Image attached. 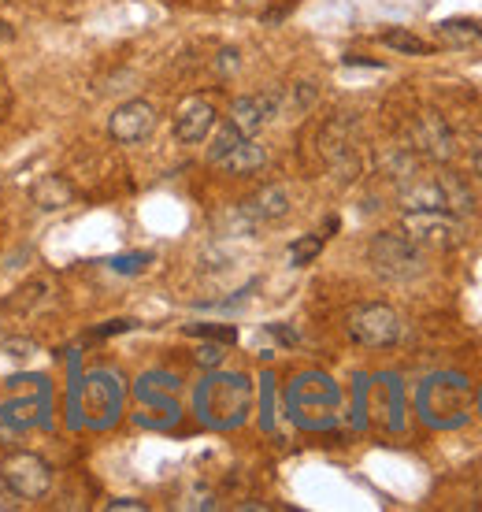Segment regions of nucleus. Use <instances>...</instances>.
<instances>
[{
    "mask_svg": "<svg viewBox=\"0 0 482 512\" xmlns=\"http://www.w3.org/2000/svg\"><path fill=\"white\" fill-rule=\"evenodd\" d=\"M123 379L115 372H89L71 379V405H67V423L71 427H112L123 412Z\"/></svg>",
    "mask_w": 482,
    "mask_h": 512,
    "instance_id": "f257e3e1",
    "label": "nucleus"
},
{
    "mask_svg": "<svg viewBox=\"0 0 482 512\" xmlns=\"http://www.w3.org/2000/svg\"><path fill=\"white\" fill-rule=\"evenodd\" d=\"M193 405H197V416L208 427H216V431L238 427L249 416V409H253V383L238 372H212L197 386Z\"/></svg>",
    "mask_w": 482,
    "mask_h": 512,
    "instance_id": "f03ea898",
    "label": "nucleus"
},
{
    "mask_svg": "<svg viewBox=\"0 0 482 512\" xmlns=\"http://www.w3.org/2000/svg\"><path fill=\"white\" fill-rule=\"evenodd\" d=\"M368 264L379 271L382 279L412 282L427 271V256H423V249H419L412 238H405V234L382 231V234H375L368 245Z\"/></svg>",
    "mask_w": 482,
    "mask_h": 512,
    "instance_id": "7ed1b4c3",
    "label": "nucleus"
},
{
    "mask_svg": "<svg viewBox=\"0 0 482 512\" xmlns=\"http://www.w3.org/2000/svg\"><path fill=\"white\" fill-rule=\"evenodd\" d=\"M401 234L412 238L419 249H438V253L464 245V223L445 208H405Z\"/></svg>",
    "mask_w": 482,
    "mask_h": 512,
    "instance_id": "20e7f679",
    "label": "nucleus"
},
{
    "mask_svg": "<svg viewBox=\"0 0 482 512\" xmlns=\"http://www.w3.org/2000/svg\"><path fill=\"white\" fill-rule=\"evenodd\" d=\"M338 401H342L338 386L319 372L301 375V379H293V386H290V412H293V420L305 423V427H330Z\"/></svg>",
    "mask_w": 482,
    "mask_h": 512,
    "instance_id": "39448f33",
    "label": "nucleus"
},
{
    "mask_svg": "<svg viewBox=\"0 0 482 512\" xmlns=\"http://www.w3.org/2000/svg\"><path fill=\"white\" fill-rule=\"evenodd\" d=\"M419 416L434 427H453V423L464 420V409H468V383L460 375H434L419 386Z\"/></svg>",
    "mask_w": 482,
    "mask_h": 512,
    "instance_id": "423d86ee",
    "label": "nucleus"
},
{
    "mask_svg": "<svg viewBox=\"0 0 482 512\" xmlns=\"http://www.w3.org/2000/svg\"><path fill=\"white\" fill-rule=\"evenodd\" d=\"M345 331H349L356 346L390 349L405 338V320L390 305H356L345 316Z\"/></svg>",
    "mask_w": 482,
    "mask_h": 512,
    "instance_id": "0eeeda50",
    "label": "nucleus"
},
{
    "mask_svg": "<svg viewBox=\"0 0 482 512\" xmlns=\"http://www.w3.org/2000/svg\"><path fill=\"white\" fill-rule=\"evenodd\" d=\"M0 475L15 498L23 501H41L52 490V468L49 461H41L38 453H12L0 464Z\"/></svg>",
    "mask_w": 482,
    "mask_h": 512,
    "instance_id": "6e6552de",
    "label": "nucleus"
},
{
    "mask_svg": "<svg viewBox=\"0 0 482 512\" xmlns=\"http://www.w3.org/2000/svg\"><path fill=\"white\" fill-rule=\"evenodd\" d=\"M408 141H412V153L431 160V164H449L457 156V138L438 112H419L412 130H408Z\"/></svg>",
    "mask_w": 482,
    "mask_h": 512,
    "instance_id": "1a4fd4ad",
    "label": "nucleus"
},
{
    "mask_svg": "<svg viewBox=\"0 0 482 512\" xmlns=\"http://www.w3.org/2000/svg\"><path fill=\"white\" fill-rule=\"evenodd\" d=\"M319 153L330 164V171L342 182L356 179L360 171V160H356V145H353V119H330L327 127L319 130Z\"/></svg>",
    "mask_w": 482,
    "mask_h": 512,
    "instance_id": "9d476101",
    "label": "nucleus"
},
{
    "mask_svg": "<svg viewBox=\"0 0 482 512\" xmlns=\"http://www.w3.org/2000/svg\"><path fill=\"white\" fill-rule=\"evenodd\" d=\"M52 420V390L49 379L38 383V390L30 397H15L0 405V423L12 427V431H34V427H49Z\"/></svg>",
    "mask_w": 482,
    "mask_h": 512,
    "instance_id": "9b49d317",
    "label": "nucleus"
},
{
    "mask_svg": "<svg viewBox=\"0 0 482 512\" xmlns=\"http://www.w3.org/2000/svg\"><path fill=\"white\" fill-rule=\"evenodd\" d=\"M156 130V108L149 101H127L108 116V134L119 145H141Z\"/></svg>",
    "mask_w": 482,
    "mask_h": 512,
    "instance_id": "f8f14e48",
    "label": "nucleus"
},
{
    "mask_svg": "<svg viewBox=\"0 0 482 512\" xmlns=\"http://www.w3.org/2000/svg\"><path fill=\"white\" fill-rule=\"evenodd\" d=\"M282 112V93L279 90H267V93H249V97H238V101L230 104V123L245 134V138H253L256 130H264L271 119Z\"/></svg>",
    "mask_w": 482,
    "mask_h": 512,
    "instance_id": "ddd939ff",
    "label": "nucleus"
},
{
    "mask_svg": "<svg viewBox=\"0 0 482 512\" xmlns=\"http://www.w3.org/2000/svg\"><path fill=\"white\" fill-rule=\"evenodd\" d=\"M212 130H216V108H212V101H204V97L182 101V108L175 112V138L182 145H201Z\"/></svg>",
    "mask_w": 482,
    "mask_h": 512,
    "instance_id": "4468645a",
    "label": "nucleus"
},
{
    "mask_svg": "<svg viewBox=\"0 0 482 512\" xmlns=\"http://www.w3.org/2000/svg\"><path fill=\"white\" fill-rule=\"evenodd\" d=\"M241 212H245V219L253 227L256 223H275V219H282L290 212V193H286V186H264L249 201H241Z\"/></svg>",
    "mask_w": 482,
    "mask_h": 512,
    "instance_id": "2eb2a0df",
    "label": "nucleus"
},
{
    "mask_svg": "<svg viewBox=\"0 0 482 512\" xmlns=\"http://www.w3.org/2000/svg\"><path fill=\"white\" fill-rule=\"evenodd\" d=\"M178 375L171 372H149L141 375L138 386H134V397L145 401V405H153V409H178L175 405V394H178Z\"/></svg>",
    "mask_w": 482,
    "mask_h": 512,
    "instance_id": "dca6fc26",
    "label": "nucleus"
},
{
    "mask_svg": "<svg viewBox=\"0 0 482 512\" xmlns=\"http://www.w3.org/2000/svg\"><path fill=\"white\" fill-rule=\"evenodd\" d=\"M30 197H34V205H38L41 212H60V208H67L75 201V186H71L64 175H45L41 182H34Z\"/></svg>",
    "mask_w": 482,
    "mask_h": 512,
    "instance_id": "f3484780",
    "label": "nucleus"
},
{
    "mask_svg": "<svg viewBox=\"0 0 482 512\" xmlns=\"http://www.w3.org/2000/svg\"><path fill=\"white\" fill-rule=\"evenodd\" d=\"M264 164H267V149L256 138H245L219 167H223L227 175H238V179H241V175H256Z\"/></svg>",
    "mask_w": 482,
    "mask_h": 512,
    "instance_id": "a211bd4d",
    "label": "nucleus"
},
{
    "mask_svg": "<svg viewBox=\"0 0 482 512\" xmlns=\"http://www.w3.org/2000/svg\"><path fill=\"white\" fill-rule=\"evenodd\" d=\"M442 182V193H445V212H453V216H468L471 208H475V197H471V186L460 179L457 171H445L438 175Z\"/></svg>",
    "mask_w": 482,
    "mask_h": 512,
    "instance_id": "6ab92c4d",
    "label": "nucleus"
},
{
    "mask_svg": "<svg viewBox=\"0 0 482 512\" xmlns=\"http://www.w3.org/2000/svg\"><path fill=\"white\" fill-rule=\"evenodd\" d=\"M241 141H245V134H241L238 127H234V123H223V127H216L212 130V145H208V160H212V164H223V160H227L230 153H234V149H238Z\"/></svg>",
    "mask_w": 482,
    "mask_h": 512,
    "instance_id": "aec40b11",
    "label": "nucleus"
},
{
    "mask_svg": "<svg viewBox=\"0 0 482 512\" xmlns=\"http://www.w3.org/2000/svg\"><path fill=\"white\" fill-rule=\"evenodd\" d=\"M382 45L394 52H405V56H427V52H431V41L416 38V34H408V30H386V34H382Z\"/></svg>",
    "mask_w": 482,
    "mask_h": 512,
    "instance_id": "412c9836",
    "label": "nucleus"
},
{
    "mask_svg": "<svg viewBox=\"0 0 482 512\" xmlns=\"http://www.w3.org/2000/svg\"><path fill=\"white\" fill-rule=\"evenodd\" d=\"M319 253H323V238H319V234H305V238L290 242V249H286V260H290L293 268H305V264H312Z\"/></svg>",
    "mask_w": 482,
    "mask_h": 512,
    "instance_id": "4be33fe9",
    "label": "nucleus"
},
{
    "mask_svg": "<svg viewBox=\"0 0 482 512\" xmlns=\"http://www.w3.org/2000/svg\"><path fill=\"white\" fill-rule=\"evenodd\" d=\"M186 334H197V338H204V342H223V346L238 342V331H234L230 323H190Z\"/></svg>",
    "mask_w": 482,
    "mask_h": 512,
    "instance_id": "5701e85b",
    "label": "nucleus"
},
{
    "mask_svg": "<svg viewBox=\"0 0 482 512\" xmlns=\"http://www.w3.org/2000/svg\"><path fill=\"white\" fill-rule=\"evenodd\" d=\"M316 104V82H293L290 97H282V108H293V112H308Z\"/></svg>",
    "mask_w": 482,
    "mask_h": 512,
    "instance_id": "b1692460",
    "label": "nucleus"
},
{
    "mask_svg": "<svg viewBox=\"0 0 482 512\" xmlns=\"http://www.w3.org/2000/svg\"><path fill=\"white\" fill-rule=\"evenodd\" d=\"M438 34H445V38H453V41H468V38H479L482 23H468V19H445V23H438Z\"/></svg>",
    "mask_w": 482,
    "mask_h": 512,
    "instance_id": "393cba45",
    "label": "nucleus"
},
{
    "mask_svg": "<svg viewBox=\"0 0 482 512\" xmlns=\"http://www.w3.org/2000/svg\"><path fill=\"white\" fill-rule=\"evenodd\" d=\"M149 260H153L149 253H123V256H112L108 264H112V271H119V275H138V271H145Z\"/></svg>",
    "mask_w": 482,
    "mask_h": 512,
    "instance_id": "a878e982",
    "label": "nucleus"
},
{
    "mask_svg": "<svg viewBox=\"0 0 482 512\" xmlns=\"http://www.w3.org/2000/svg\"><path fill=\"white\" fill-rule=\"evenodd\" d=\"M223 357H227V346H223V342H204V346H197V353H193V360H197L201 368H219Z\"/></svg>",
    "mask_w": 482,
    "mask_h": 512,
    "instance_id": "bb28decb",
    "label": "nucleus"
},
{
    "mask_svg": "<svg viewBox=\"0 0 482 512\" xmlns=\"http://www.w3.org/2000/svg\"><path fill=\"white\" fill-rule=\"evenodd\" d=\"M108 512H145V501H134V498H115V501H108Z\"/></svg>",
    "mask_w": 482,
    "mask_h": 512,
    "instance_id": "cd10ccee",
    "label": "nucleus"
},
{
    "mask_svg": "<svg viewBox=\"0 0 482 512\" xmlns=\"http://www.w3.org/2000/svg\"><path fill=\"white\" fill-rule=\"evenodd\" d=\"M219 71H223V75L238 71V52H234V49H223V52H219Z\"/></svg>",
    "mask_w": 482,
    "mask_h": 512,
    "instance_id": "c85d7f7f",
    "label": "nucleus"
},
{
    "mask_svg": "<svg viewBox=\"0 0 482 512\" xmlns=\"http://www.w3.org/2000/svg\"><path fill=\"white\" fill-rule=\"evenodd\" d=\"M345 64L349 67H382L379 60H364V56H345Z\"/></svg>",
    "mask_w": 482,
    "mask_h": 512,
    "instance_id": "c756f323",
    "label": "nucleus"
},
{
    "mask_svg": "<svg viewBox=\"0 0 482 512\" xmlns=\"http://www.w3.org/2000/svg\"><path fill=\"white\" fill-rule=\"evenodd\" d=\"M471 171L482 179V145H475V153H471Z\"/></svg>",
    "mask_w": 482,
    "mask_h": 512,
    "instance_id": "7c9ffc66",
    "label": "nucleus"
},
{
    "mask_svg": "<svg viewBox=\"0 0 482 512\" xmlns=\"http://www.w3.org/2000/svg\"><path fill=\"white\" fill-rule=\"evenodd\" d=\"M12 38H15V30L4 23V19H0V41H12Z\"/></svg>",
    "mask_w": 482,
    "mask_h": 512,
    "instance_id": "2f4dec72",
    "label": "nucleus"
}]
</instances>
